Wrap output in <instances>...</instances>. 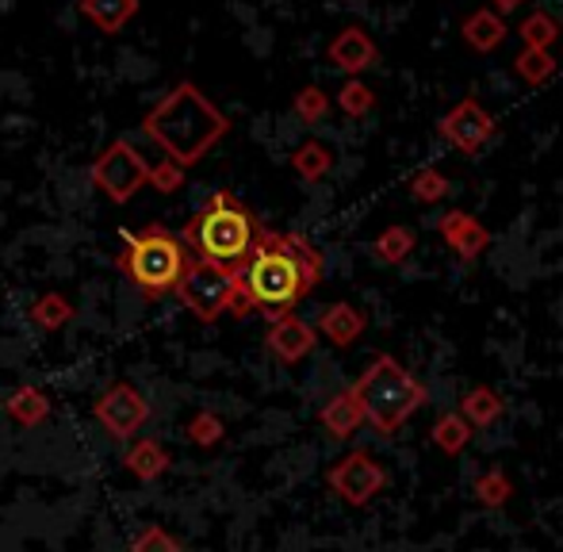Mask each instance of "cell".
<instances>
[{
    "mask_svg": "<svg viewBox=\"0 0 563 552\" xmlns=\"http://www.w3.org/2000/svg\"><path fill=\"white\" fill-rule=\"evenodd\" d=\"M322 280V254L291 231H261L253 254L238 269V319L261 311L268 322L296 311Z\"/></svg>",
    "mask_w": 563,
    "mask_h": 552,
    "instance_id": "cell-1",
    "label": "cell"
},
{
    "mask_svg": "<svg viewBox=\"0 0 563 552\" xmlns=\"http://www.w3.org/2000/svg\"><path fill=\"white\" fill-rule=\"evenodd\" d=\"M142 135L165 154V162L192 169L227 135L230 120L200 92V85L180 81L142 115Z\"/></svg>",
    "mask_w": 563,
    "mask_h": 552,
    "instance_id": "cell-2",
    "label": "cell"
},
{
    "mask_svg": "<svg viewBox=\"0 0 563 552\" xmlns=\"http://www.w3.org/2000/svg\"><path fill=\"white\" fill-rule=\"evenodd\" d=\"M261 231H265L261 219L234 192H211L203 200V208L192 216V223L185 227L180 242L192 246L196 262L238 273L245 265V257L253 254V246H257Z\"/></svg>",
    "mask_w": 563,
    "mask_h": 552,
    "instance_id": "cell-3",
    "label": "cell"
},
{
    "mask_svg": "<svg viewBox=\"0 0 563 552\" xmlns=\"http://www.w3.org/2000/svg\"><path fill=\"white\" fill-rule=\"evenodd\" d=\"M119 269L131 276V284L146 299L169 296V291H177L180 276L188 269V250L169 227L150 223V227H142V231L123 234Z\"/></svg>",
    "mask_w": 563,
    "mask_h": 552,
    "instance_id": "cell-4",
    "label": "cell"
},
{
    "mask_svg": "<svg viewBox=\"0 0 563 552\" xmlns=\"http://www.w3.org/2000/svg\"><path fill=\"white\" fill-rule=\"evenodd\" d=\"M353 391L364 407V418H368V422L376 426V433H384V438H391V433L426 404V384H418L415 376L395 357H387V353L372 357V365L364 368V376L353 384Z\"/></svg>",
    "mask_w": 563,
    "mask_h": 552,
    "instance_id": "cell-5",
    "label": "cell"
},
{
    "mask_svg": "<svg viewBox=\"0 0 563 552\" xmlns=\"http://www.w3.org/2000/svg\"><path fill=\"white\" fill-rule=\"evenodd\" d=\"M177 296L188 307V314H196L200 322H219L227 311H238V273L208 262H188Z\"/></svg>",
    "mask_w": 563,
    "mask_h": 552,
    "instance_id": "cell-6",
    "label": "cell"
},
{
    "mask_svg": "<svg viewBox=\"0 0 563 552\" xmlns=\"http://www.w3.org/2000/svg\"><path fill=\"white\" fill-rule=\"evenodd\" d=\"M89 177L112 203H126V200H134L142 188H146L150 162L126 139H115V142H108L104 154L92 162Z\"/></svg>",
    "mask_w": 563,
    "mask_h": 552,
    "instance_id": "cell-7",
    "label": "cell"
},
{
    "mask_svg": "<svg viewBox=\"0 0 563 552\" xmlns=\"http://www.w3.org/2000/svg\"><path fill=\"white\" fill-rule=\"evenodd\" d=\"M92 411H97V422L108 430V438L126 441V438H134L142 426H146L150 404L142 399L139 388H131V384H112V388L97 399V407H92Z\"/></svg>",
    "mask_w": 563,
    "mask_h": 552,
    "instance_id": "cell-8",
    "label": "cell"
},
{
    "mask_svg": "<svg viewBox=\"0 0 563 552\" xmlns=\"http://www.w3.org/2000/svg\"><path fill=\"white\" fill-rule=\"evenodd\" d=\"M384 484H387V472L379 468L376 456L361 453V449L341 456L334 468H330V487H334L345 503H353V507H364L372 495L384 492Z\"/></svg>",
    "mask_w": 563,
    "mask_h": 552,
    "instance_id": "cell-9",
    "label": "cell"
},
{
    "mask_svg": "<svg viewBox=\"0 0 563 552\" xmlns=\"http://www.w3.org/2000/svg\"><path fill=\"white\" fill-rule=\"evenodd\" d=\"M441 139H449L452 146L460 150V154L475 157L483 146H487L490 139H495V115L487 112V108L479 104V100H460L456 108L441 120Z\"/></svg>",
    "mask_w": 563,
    "mask_h": 552,
    "instance_id": "cell-10",
    "label": "cell"
},
{
    "mask_svg": "<svg viewBox=\"0 0 563 552\" xmlns=\"http://www.w3.org/2000/svg\"><path fill=\"white\" fill-rule=\"evenodd\" d=\"M379 58L376 43L364 27H341L327 46V62L334 69H341L345 77H361L364 69H372Z\"/></svg>",
    "mask_w": 563,
    "mask_h": 552,
    "instance_id": "cell-11",
    "label": "cell"
},
{
    "mask_svg": "<svg viewBox=\"0 0 563 552\" xmlns=\"http://www.w3.org/2000/svg\"><path fill=\"white\" fill-rule=\"evenodd\" d=\"M314 327H307L299 314H280V319H273V327H268V353H273L276 361H284V365H296V361H303L307 353L314 350Z\"/></svg>",
    "mask_w": 563,
    "mask_h": 552,
    "instance_id": "cell-12",
    "label": "cell"
},
{
    "mask_svg": "<svg viewBox=\"0 0 563 552\" xmlns=\"http://www.w3.org/2000/svg\"><path fill=\"white\" fill-rule=\"evenodd\" d=\"M438 231H441V239L456 250L460 262H479V254L490 246V231L475 216H467V211H449V216H441Z\"/></svg>",
    "mask_w": 563,
    "mask_h": 552,
    "instance_id": "cell-13",
    "label": "cell"
},
{
    "mask_svg": "<svg viewBox=\"0 0 563 552\" xmlns=\"http://www.w3.org/2000/svg\"><path fill=\"white\" fill-rule=\"evenodd\" d=\"M364 327H368V319H364L361 307L353 303H330L319 311V322H314V330H319L327 342H334L338 350H345V345H353L356 338L364 334Z\"/></svg>",
    "mask_w": 563,
    "mask_h": 552,
    "instance_id": "cell-14",
    "label": "cell"
},
{
    "mask_svg": "<svg viewBox=\"0 0 563 552\" xmlns=\"http://www.w3.org/2000/svg\"><path fill=\"white\" fill-rule=\"evenodd\" d=\"M460 35H464V43L472 46V51L490 54V51H498V46L506 43L510 27H506L503 15L490 12V8H475V12L467 15L464 23H460Z\"/></svg>",
    "mask_w": 563,
    "mask_h": 552,
    "instance_id": "cell-15",
    "label": "cell"
},
{
    "mask_svg": "<svg viewBox=\"0 0 563 552\" xmlns=\"http://www.w3.org/2000/svg\"><path fill=\"white\" fill-rule=\"evenodd\" d=\"M77 8L100 35H119L139 15L142 0H77Z\"/></svg>",
    "mask_w": 563,
    "mask_h": 552,
    "instance_id": "cell-16",
    "label": "cell"
},
{
    "mask_svg": "<svg viewBox=\"0 0 563 552\" xmlns=\"http://www.w3.org/2000/svg\"><path fill=\"white\" fill-rule=\"evenodd\" d=\"M319 422L330 430V438H338V441L353 438L364 422V407H361V399H356V391L353 388L338 391V396L319 411Z\"/></svg>",
    "mask_w": 563,
    "mask_h": 552,
    "instance_id": "cell-17",
    "label": "cell"
},
{
    "mask_svg": "<svg viewBox=\"0 0 563 552\" xmlns=\"http://www.w3.org/2000/svg\"><path fill=\"white\" fill-rule=\"evenodd\" d=\"M126 472H134L139 479H157L165 468H169V453H165L162 445H157L154 438H142V441H134L131 449H126Z\"/></svg>",
    "mask_w": 563,
    "mask_h": 552,
    "instance_id": "cell-18",
    "label": "cell"
},
{
    "mask_svg": "<svg viewBox=\"0 0 563 552\" xmlns=\"http://www.w3.org/2000/svg\"><path fill=\"white\" fill-rule=\"evenodd\" d=\"M4 411L20 426H38L51 418V399H46L38 388H31V384H23V388H15L12 396L4 399Z\"/></svg>",
    "mask_w": 563,
    "mask_h": 552,
    "instance_id": "cell-19",
    "label": "cell"
},
{
    "mask_svg": "<svg viewBox=\"0 0 563 552\" xmlns=\"http://www.w3.org/2000/svg\"><path fill=\"white\" fill-rule=\"evenodd\" d=\"M518 35L526 46H533V51H552L556 46V38L563 35L560 20L552 12H544V8H537V12H529L526 20L518 23Z\"/></svg>",
    "mask_w": 563,
    "mask_h": 552,
    "instance_id": "cell-20",
    "label": "cell"
},
{
    "mask_svg": "<svg viewBox=\"0 0 563 552\" xmlns=\"http://www.w3.org/2000/svg\"><path fill=\"white\" fill-rule=\"evenodd\" d=\"M560 69V62L552 58V51H533V46H521V54L514 58V74L526 85H544L552 81Z\"/></svg>",
    "mask_w": 563,
    "mask_h": 552,
    "instance_id": "cell-21",
    "label": "cell"
},
{
    "mask_svg": "<svg viewBox=\"0 0 563 552\" xmlns=\"http://www.w3.org/2000/svg\"><path fill=\"white\" fill-rule=\"evenodd\" d=\"M291 169H296V177H303V180H322L330 169H334V154H330V146H322V142L311 139L291 154Z\"/></svg>",
    "mask_w": 563,
    "mask_h": 552,
    "instance_id": "cell-22",
    "label": "cell"
},
{
    "mask_svg": "<svg viewBox=\"0 0 563 552\" xmlns=\"http://www.w3.org/2000/svg\"><path fill=\"white\" fill-rule=\"evenodd\" d=\"M74 319V303H69L62 291H43V296L31 303V322L43 330H62Z\"/></svg>",
    "mask_w": 563,
    "mask_h": 552,
    "instance_id": "cell-23",
    "label": "cell"
},
{
    "mask_svg": "<svg viewBox=\"0 0 563 552\" xmlns=\"http://www.w3.org/2000/svg\"><path fill=\"white\" fill-rule=\"evenodd\" d=\"M376 257L387 265H402L410 257V250H415V231L410 227H387L384 234L376 239Z\"/></svg>",
    "mask_w": 563,
    "mask_h": 552,
    "instance_id": "cell-24",
    "label": "cell"
},
{
    "mask_svg": "<svg viewBox=\"0 0 563 552\" xmlns=\"http://www.w3.org/2000/svg\"><path fill=\"white\" fill-rule=\"evenodd\" d=\"M338 108L349 120H361V115H368L372 108H376V92H372V85H364L361 77H349L338 92Z\"/></svg>",
    "mask_w": 563,
    "mask_h": 552,
    "instance_id": "cell-25",
    "label": "cell"
},
{
    "mask_svg": "<svg viewBox=\"0 0 563 552\" xmlns=\"http://www.w3.org/2000/svg\"><path fill=\"white\" fill-rule=\"evenodd\" d=\"M291 112H296L299 123H322L330 115V97L327 89H319V85H307V89L296 92V100H291Z\"/></svg>",
    "mask_w": 563,
    "mask_h": 552,
    "instance_id": "cell-26",
    "label": "cell"
},
{
    "mask_svg": "<svg viewBox=\"0 0 563 552\" xmlns=\"http://www.w3.org/2000/svg\"><path fill=\"white\" fill-rule=\"evenodd\" d=\"M449 192H452V185L441 169H418L415 177H410V196H415L418 203H441Z\"/></svg>",
    "mask_w": 563,
    "mask_h": 552,
    "instance_id": "cell-27",
    "label": "cell"
},
{
    "mask_svg": "<svg viewBox=\"0 0 563 552\" xmlns=\"http://www.w3.org/2000/svg\"><path fill=\"white\" fill-rule=\"evenodd\" d=\"M464 415L472 418V426H490L498 415H503V399L495 396L490 388H475V391H467L464 396Z\"/></svg>",
    "mask_w": 563,
    "mask_h": 552,
    "instance_id": "cell-28",
    "label": "cell"
},
{
    "mask_svg": "<svg viewBox=\"0 0 563 552\" xmlns=\"http://www.w3.org/2000/svg\"><path fill=\"white\" fill-rule=\"evenodd\" d=\"M433 438H438L441 449H449V453H460V449L467 445V438H472V430H467V422L460 415H441Z\"/></svg>",
    "mask_w": 563,
    "mask_h": 552,
    "instance_id": "cell-29",
    "label": "cell"
},
{
    "mask_svg": "<svg viewBox=\"0 0 563 552\" xmlns=\"http://www.w3.org/2000/svg\"><path fill=\"white\" fill-rule=\"evenodd\" d=\"M188 441H196V445H219L223 441V418L211 415V411H200L188 422Z\"/></svg>",
    "mask_w": 563,
    "mask_h": 552,
    "instance_id": "cell-30",
    "label": "cell"
},
{
    "mask_svg": "<svg viewBox=\"0 0 563 552\" xmlns=\"http://www.w3.org/2000/svg\"><path fill=\"white\" fill-rule=\"evenodd\" d=\"M131 552H180L177 538L162 526H142L139 538L131 541Z\"/></svg>",
    "mask_w": 563,
    "mask_h": 552,
    "instance_id": "cell-31",
    "label": "cell"
},
{
    "mask_svg": "<svg viewBox=\"0 0 563 552\" xmlns=\"http://www.w3.org/2000/svg\"><path fill=\"white\" fill-rule=\"evenodd\" d=\"M150 188H157V192H177L180 185H185V169L180 165H173V162H157V165H150V180H146Z\"/></svg>",
    "mask_w": 563,
    "mask_h": 552,
    "instance_id": "cell-32",
    "label": "cell"
},
{
    "mask_svg": "<svg viewBox=\"0 0 563 552\" xmlns=\"http://www.w3.org/2000/svg\"><path fill=\"white\" fill-rule=\"evenodd\" d=\"M475 495H479L487 507H498V503L510 499V484L503 479V472H487V476L475 484Z\"/></svg>",
    "mask_w": 563,
    "mask_h": 552,
    "instance_id": "cell-33",
    "label": "cell"
},
{
    "mask_svg": "<svg viewBox=\"0 0 563 552\" xmlns=\"http://www.w3.org/2000/svg\"><path fill=\"white\" fill-rule=\"evenodd\" d=\"M521 4H526V0H487L490 12H498V15H503V20H506V15H510V12H518Z\"/></svg>",
    "mask_w": 563,
    "mask_h": 552,
    "instance_id": "cell-34",
    "label": "cell"
}]
</instances>
